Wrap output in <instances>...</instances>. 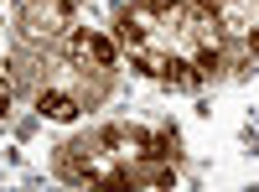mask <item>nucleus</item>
Returning a JSON list of instances; mask_svg holds the SVG:
<instances>
[{
	"label": "nucleus",
	"instance_id": "nucleus-1",
	"mask_svg": "<svg viewBox=\"0 0 259 192\" xmlns=\"http://www.w3.org/2000/svg\"><path fill=\"white\" fill-rule=\"evenodd\" d=\"M36 109L47 114V120H57V125H68V120L78 114V99H73V94H41Z\"/></svg>",
	"mask_w": 259,
	"mask_h": 192
},
{
	"label": "nucleus",
	"instance_id": "nucleus-2",
	"mask_svg": "<svg viewBox=\"0 0 259 192\" xmlns=\"http://www.w3.org/2000/svg\"><path fill=\"white\" fill-rule=\"evenodd\" d=\"M78 42H83V52H94L99 68H114V42H109V36H94V31H89V36H78Z\"/></svg>",
	"mask_w": 259,
	"mask_h": 192
},
{
	"label": "nucleus",
	"instance_id": "nucleus-3",
	"mask_svg": "<svg viewBox=\"0 0 259 192\" xmlns=\"http://www.w3.org/2000/svg\"><path fill=\"white\" fill-rule=\"evenodd\" d=\"M6 104H11V89H6V78H0V109H6Z\"/></svg>",
	"mask_w": 259,
	"mask_h": 192
},
{
	"label": "nucleus",
	"instance_id": "nucleus-4",
	"mask_svg": "<svg viewBox=\"0 0 259 192\" xmlns=\"http://www.w3.org/2000/svg\"><path fill=\"white\" fill-rule=\"evenodd\" d=\"M249 47H254V52H259V31H254V36H249Z\"/></svg>",
	"mask_w": 259,
	"mask_h": 192
}]
</instances>
